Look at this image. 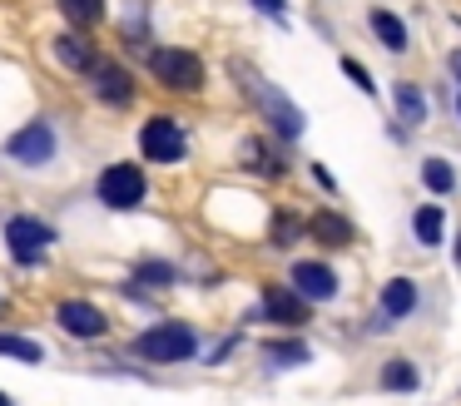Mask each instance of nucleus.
I'll return each instance as SVG.
<instances>
[{
    "label": "nucleus",
    "instance_id": "f257e3e1",
    "mask_svg": "<svg viewBox=\"0 0 461 406\" xmlns=\"http://www.w3.org/2000/svg\"><path fill=\"white\" fill-rule=\"evenodd\" d=\"M203 327L194 317H174L159 312L154 322H144L140 332H130L120 342V356L134 366H149V372H179V366H194L203 352Z\"/></svg>",
    "mask_w": 461,
    "mask_h": 406
},
{
    "label": "nucleus",
    "instance_id": "f03ea898",
    "mask_svg": "<svg viewBox=\"0 0 461 406\" xmlns=\"http://www.w3.org/2000/svg\"><path fill=\"white\" fill-rule=\"evenodd\" d=\"M229 75L239 79V95L253 104V114H258L263 134H273L278 144H298L303 134H308V114H303V104H293V95L283 85H273L268 75H263L258 65H249V59H229Z\"/></svg>",
    "mask_w": 461,
    "mask_h": 406
},
{
    "label": "nucleus",
    "instance_id": "7ed1b4c3",
    "mask_svg": "<svg viewBox=\"0 0 461 406\" xmlns=\"http://www.w3.org/2000/svg\"><path fill=\"white\" fill-rule=\"evenodd\" d=\"M0 243H5V257H11L15 273H45L50 257L60 253L65 233L60 223H50L35 208H15V213L0 218Z\"/></svg>",
    "mask_w": 461,
    "mask_h": 406
},
{
    "label": "nucleus",
    "instance_id": "20e7f679",
    "mask_svg": "<svg viewBox=\"0 0 461 406\" xmlns=\"http://www.w3.org/2000/svg\"><path fill=\"white\" fill-rule=\"evenodd\" d=\"M134 158L144 168H184L194 158V129L179 109H149L134 124Z\"/></svg>",
    "mask_w": 461,
    "mask_h": 406
},
{
    "label": "nucleus",
    "instance_id": "39448f33",
    "mask_svg": "<svg viewBox=\"0 0 461 406\" xmlns=\"http://www.w3.org/2000/svg\"><path fill=\"white\" fill-rule=\"evenodd\" d=\"M60 154H65V129L50 114H31L25 124H15L0 139V158L21 174H45V168L60 164Z\"/></svg>",
    "mask_w": 461,
    "mask_h": 406
},
{
    "label": "nucleus",
    "instance_id": "423d86ee",
    "mask_svg": "<svg viewBox=\"0 0 461 406\" xmlns=\"http://www.w3.org/2000/svg\"><path fill=\"white\" fill-rule=\"evenodd\" d=\"M90 198L104 208V213H140V208H149V198H154V178L134 154H124V158L100 164V174L90 178Z\"/></svg>",
    "mask_w": 461,
    "mask_h": 406
},
{
    "label": "nucleus",
    "instance_id": "0eeeda50",
    "mask_svg": "<svg viewBox=\"0 0 461 406\" xmlns=\"http://www.w3.org/2000/svg\"><path fill=\"white\" fill-rule=\"evenodd\" d=\"M140 65L149 75V85L174 99H203V89H209V65L194 45H154Z\"/></svg>",
    "mask_w": 461,
    "mask_h": 406
},
{
    "label": "nucleus",
    "instance_id": "6e6552de",
    "mask_svg": "<svg viewBox=\"0 0 461 406\" xmlns=\"http://www.w3.org/2000/svg\"><path fill=\"white\" fill-rule=\"evenodd\" d=\"M50 322H55V332L75 347H104L114 337V312L104 302H95V297H85V293L55 297Z\"/></svg>",
    "mask_w": 461,
    "mask_h": 406
},
{
    "label": "nucleus",
    "instance_id": "1a4fd4ad",
    "mask_svg": "<svg viewBox=\"0 0 461 406\" xmlns=\"http://www.w3.org/2000/svg\"><path fill=\"white\" fill-rule=\"evenodd\" d=\"M85 95H90V104L110 109V114H130V109L144 99V79H140V69H134L130 59L104 55L100 65L85 75Z\"/></svg>",
    "mask_w": 461,
    "mask_h": 406
},
{
    "label": "nucleus",
    "instance_id": "9d476101",
    "mask_svg": "<svg viewBox=\"0 0 461 406\" xmlns=\"http://www.w3.org/2000/svg\"><path fill=\"white\" fill-rule=\"evenodd\" d=\"M417 312H421V283L411 273H392L377 287V302H372L367 322H362V337H387L397 327H407Z\"/></svg>",
    "mask_w": 461,
    "mask_h": 406
},
{
    "label": "nucleus",
    "instance_id": "9b49d317",
    "mask_svg": "<svg viewBox=\"0 0 461 406\" xmlns=\"http://www.w3.org/2000/svg\"><path fill=\"white\" fill-rule=\"evenodd\" d=\"M253 322L273 327V332H303V327L312 322V307L303 302L283 277H263V283H258V302L243 312V327H253Z\"/></svg>",
    "mask_w": 461,
    "mask_h": 406
},
{
    "label": "nucleus",
    "instance_id": "f8f14e48",
    "mask_svg": "<svg viewBox=\"0 0 461 406\" xmlns=\"http://www.w3.org/2000/svg\"><path fill=\"white\" fill-rule=\"evenodd\" d=\"M233 164H239V174L258 178V184H283V178L293 174V149L278 144L273 134H263V129H253V134L239 139Z\"/></svg>",
    "mask_w": 461,
    "mask_h": 406
},
{
    "label": "nucleus",
    "instance_id": "ddd939ff",
    "mask_svg": "<svg viewBox=\"0 0 461 406\" xmlns=\"http://www.w3.org/2000/svg\"><path fill=\"white\" fill-rule=\"evenodd\" d=\"M283 283H288L312 312H318V307H332L342 297V273L328 263V257H312V253L288 257V277H283Z\"/></svg>",
    "mask_w": 461,
    "mask_h": 406
},
{
    "label": "nucleus",
    "instance_id": "4468645a",
    "mask_svg": "<svg viewBox=\"0 0 461 406\" xmlns=\"http://www.w3.org/2000/svg\"><path fill=\"white\" fill-rule=\"evenodd\" d=\"M110 25L120 40V59H144L159 40H154V10L149 0H120L110 5Z\"/></svg>",
    "mask_w": 461,
    "mask_h": 406
},
{
    "label": "nucleus",
    "instance_id": "2eb2a0df",
    "mask_svg": "<svg viewBox=\"0 0 461 406\" xmlns=\"http://www.w3.org/2000/svg\"><path fill=\"white\" fill-rule=\"evenodd\" d=\"M45 50H50V59L75 79H85L104 55H110V50L100 45V35H90V30H55V35L45 40Z\"/></svg>",
    "mask_w": 461,
    "mask_h": 406
},
{
    "label": "nucleus",
    "instance_id": "dca6fc26",
    "mask_svg": "<svg viewBox=\"0 0 461 406\" xmlns=\"http://www.w3.org/2000/svg\"><path fill=\"white\" fill-rule=\"evenodd\" d=\"M124 277L140 283L144 293H154V297H169V293H179V287H189V267L169 253H134Z\"/></svg>",
    "mask_w": 461,
    "mask_h": 406
},
{
    "label": "nucleus",
    "instance_id": "f3484780",
    "mask_svg": "<svg viewBox=\"0 0 461 406\" xmlns=\"http://www.w3.org/2000/svg\"><path fill=\"white\" fill-rule=\"evenodd\" d=\"M303 238L318 243L322 253H348V248H357V223L338 203H322L312 213H303Z\"/></svg>",
    "mask_w": 461,
    "mask_h": 406
},
{
    "label": "nucleus",
    "instance_id": "a211bd4d",
    "mask_svg": "<svg viewBox=\"0 0 461 406\" xmlns=\"http://www.w3.org/2000/svg\"><path fill=\"white\" fill-rule=\"evenodd\" d=\"M258 362H263V372H273V376L303 372V366L312 362V342L303 332H273L258 342Z\"/></svg>",
    "mask_w": 461,
    "mask_h": 406
},
{
    "label": "nucleus",
    "instance_id": "6ab92c4d",
    "mask_svg": "<svg viewBox=\"0 0 461 406\" xmlns=\"http://www.w3.org/2000/svg\"><path fill=\"white\" fill-rule=\"evenodd\" d=\"M367 30H372V40H377L392 59L411 55V30H407V20H402L392 5H367Z\"/></svg>",
    "mask_w": 461,
    "mask_h": 406
},
{
    "label": "nucleus",
    "instance_id": "aec40b11",
    "mask_svg": "<svg viewBox=\"0 0 461 406\" xmlns=\"http://www.w3.org/2000/svg\"><path fill=\"white\" fill-rule=\"evenodd\" d=\"M392 124H402L411 134V129H421L431 119V104H427V89L417 85V79H392Z\"/></svg>",
    "mask_w": 461,
    "mask_h": 406
},
{
    "label": "nucleus",
    "instance_id": "412c9836",
    "mask_svg": "<svg viewBox=\"0 0 461 406\" xmlns=\"http://www.w3.org/2000/svg\"><path fill=\"white\" fill-rule=\"evenodd\" d=\"M372 386H377V392H392V396H411V392H421V372H417L411 356L392 352V356H382V362H377Z\"/></svg>",
    "mask_w": 461,
    "mask_h": 406
},
{
    "label": "nucleus",
    "instance_id": "4be33fe9",
    "mask_svg": "<svg viewBox=\"0 0 461 406\" xmlns=\"http://www.w3.org/2000/svg\"><path fill=\"white\" fill-rule=\"evenodd\" d=\"M55 15L65 20V30H90V35H100L104 25H110V5L114 0H50Z\"/></svg>",
    "mask_w": 461,
    "mask_h": 406
},
{
    "label": "nucleus",
    "instance_id": "5701e85b",
    "mask_svg": "<svg viewBox=\"0 0 461 406\" xmlns=\"http://www.w3.org/2000/svg\"><path fill=\"white\" fill-rule=\"evenodd\" d=\"M411 243L417 248H441L447 243V203H437V198H427V203L411 208Z\"/></svg>",
    "mask_w": 461,
    "mask_h": 406
},
{
    "label": "nucleus",
    "instance_id": "b1692460",
    "mask_svg": "<svg viewBox=\"0 0 461 406\" xmlns=\"http://www.w3.org/2000/svg\"><path fill=\"white\" fill-rule=\"evenodd\" d=\"M0 356L15 366H45L50 362V347L41 342V337L21 332V327H0Z\"/></svg>",
    "mask_w": 461,
    "mask_h": 406
},
{
    "label": "nucleus",
    "instance_id": "393cba45",
    "mask_svg": "<svg viewBox=\"0 0 461 406\" xmlns=\"http://www.w3.org/2000/svg\"><path fill=\"white\" fill-rule=\"evenodd\" d=\"M298 243H308V238H303V213H298V208H288V203H278L268 213V248L293 257V248H298Z\"/></svg>",
    "mask_w": 461,
    "mask_h": 406
},
{
    "label": "nucleus",
    "instance_id": "a878e982",
    "mask_svg": "<svg viewBox=\"0 0 461 406\" xmlns=\"http://www.w3.org/2000/svg\"><path fill=\"white\" fill-rule=\"evenodd\" d=\"M417 178H421V188H427L431 198H451V194H456V184H461L456 164H451L447 154H427L417 164Z\"/></svg>",
    "mask_w": 461,
    "mask_h": 406
},
{
    "label": "nucleus",
    "instance_id": "bb28decb",
    "mask_svg": "<svg viewBox=\"0 0 461 406\" xmlns=\"http://www.w3.org/2000/svg\"><path fill=\"white\" fill-rule=\"evenodd\" d=\"M243 342H249V332H243V327H233V332L219 337V342H203L199 362H203V366H229V356H239Z\"/></svg>",
    "mask_w": 461,
    "mask_h": 406
},
{
    "label": "nucleus",
    "instance_id": "cd10ccee",
    "mask_svg": "<svg viewBox=\"0 0 461 406\" xmlns=\"http://www.w3.org/2000/svg\"><path fill=\"white\" fill-rule=\"evenodd\" d=\"M338 69L352 79V89H357V95H367V99H377V95H382V89H377V79H372V69L362 65V59H352V55H338Z\"/></svg>",
    "mask_w": 461,
    "mask_h": 406
},
{
    "label": "nucleus",
    "instance_id": "c85d7f7f",
    "mask_svg": "<svg viewBox=\"0 0 461 406\" xmlns=\"http://www.w3.org/2000/svg\"><path fill=\"white\" fill-rule=\"evenodd\" d=\"M114 293H120L130 307H140V312H154V317L164 312V302H159V297H154V293H144L140 283H130V277H120V283H114Z\"/></svg>",
    "mask_w": 461,
    "mask_h": 406
},
{
    "label": "nucleus",
    "instance_id": "c756f323",
    "mask_svg": "<svg viewBox=\"0 0 461 406\" xmlns=\"http://www.w3.org/2000/svg\"><path fill=\"white\" fill-rule=\"evenodd\" d=\"M249 5L258 10L263 20H273L278 30H288V25H293V20H288V0H249Z\"/></svg>",
    "mask_w": 461,
    "mask_h": 406
},
{
    "label": "nucleus",
    "instance_id": "7c9ffc66",
    "mask_svg": "<svg viewBox=\"0 0 461 406\" xmlns=\"http://www.w3.org/2000/svg\"><path fill=\"white\" fill-rule=\"evenodd\" d=\"M308 178H312V184H318L328 198H338V178L328 174V164H318V158H312V164H308Z\"/></svg>",
    "mask_w": 461,
    "mask_h": 406
},
{
    "label": "nucleus",
    "instance_id": "2f4dec72",
    "mask_svg": "<svg viewBox=\"0 0 461 406\" xmlns=\"http://www.w3.org/2000/svg\"><path fill=\"white\" fill-rule=\"evenodd\" d=\"M447 69L456 75V85H461V50H451V55H447Z\"/></svg>",
    "mask_w": 461,
    "mask_h": 406
},
{
    "label": "nucleus",
    "instance_id": "473e14b6",
    "mask_svg": "<svg viewBox=\"0 0 461 406\" xmlns=\"http://www.w3.org/2000/svg\"><path fill=\"white\" fill-rule=\"evenodd\" d=\"M451 257H456V273H461V233H456V243H451Z\"/></svg>",
    "mask_w": 461,
    "mask_h": 406
},
{
    "label": "nucleus",
    "instance_id": "72a5a7b5",
    "mask_svg": "<svg viewBox=\"0 0 461 406\" xmlns=\"http://www.w3.org/2000/svg\"><path fill=\"white\" fill-rule=\"evenodd\" d=\"M451 109H456V124H461V85H456V95H451Z\"/></svg>",
    "mask_w": 461,
    "mask_h": 406
},
{
    "label": "nucleus",
    "instance_id": "f704fd0d",
    "mask_svg": "<svg viewBox=\"0 0 461 406\" xmlns=\"http://www.w3.org/2000/svg\"><path fill=\"white\" fill-rule=\"evenodd\" d=\"M0 406H21V401H15V396L5 392V386H0Z\"/></svg>",
    "mask_w": 461,
    "mask_h": 406
},
{
    "label": "nucleus",
    "instance_id": "c9c22d12",
    "mask_svg": "<svg viewBox=\"0 0 461 406\" xmlns=\"http://www.w3.org/2000/svg\"><path fill=\"white\" fill-rule=\"evenodd\" d=\"M5 307H11V297H5V293H0V312H5Z\"/></svg>",
    "mask_w": 461,
    "mask_h": 406
}]
</instances>
